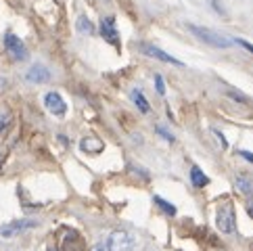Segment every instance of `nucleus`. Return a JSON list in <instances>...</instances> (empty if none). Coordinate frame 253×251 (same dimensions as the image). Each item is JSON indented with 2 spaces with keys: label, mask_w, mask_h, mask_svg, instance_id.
<instances>
[{
  "label": "nucleus",
  "mask_w": 253,
  "mask_h": 251,
  "mask_svg": "<svg viewBox=\"0 0 253 251\" xmlns=\"http://www.w3.org/2000/svg\"><path fill=\"white\" fill-rule=\"evenodd\" d=\"M210 4L213 6V11L218 13V15H224V8L220 6V2H218V0H210Z\"/></svg>",
  "instance_id": "obj_23"
},
{
  "label": "nucleus",
  "mask_w": 253,
  "mask_h": 251,
  "mask_svg": "<svg viewBox=\"0 0 253 251\" xmlns=\"http://www.w3.org/2000/svg\"><path fill=\"white\" fill-rule=\"evenodd\" d=\"M107 247H109V251H132L134 239L126 230H113L107 237Z\"/></svg>",
  "instance_id": "obj_4"
},
{
  "label": "nucleus",
  "mask_w": 253,
  "mask_h": 251,
  "mask_svg": "<svg viewBox=\"0 0 253 251\" xmlns=\"http://www.w3.org/2000/svg\"><path fill=\"white\" fill-rule=\"evenodd\" d=\"M211 132H213V136H215V138H218V140H220V145H222V149H226V147H228V140H226V138L222 136V134H220V130H211Z\"/></svg>",
  "instance_id": "obj_20"
},
{
  "label": "nucleus",
  "mask_w": 253,
  "mask_h": 251,
  "mask_svg": "<svg viewBox=\"0 0 253 251\" xmlns=\"http://www.w3.org/2000/svg\"><path fill=\"white\" fill-rule=\"evenodd\" d=\"M130 98H132V103L140 109V113H149V111H151V105H149V101L144 98V94H142L140 90H132Z\"/></svg>",
  "instance_id": "obj_13"
},
{
  "label": "nucleus",
  "mask_w": 253,
  "mask_h": 251,
  "mask_svg": "<svg viewBox=\"0 0 253 251\" xmlns=\"http://www.w3.org/2000/svg\"><path fill=\"white\" fill-rule=\"evenodd\" d=\"M188 30H191V34L197 36L201 42H205L207 46H213V48H230L232 46L230 38H226V36L213 32V30L201 28V25H195V23H188Z\"/></svg>",
  "instance_id": "obj_1"
},
{
  "label": "nucleus",
  "mask_w": 253,
  "mask_h": 251,
  "mask_svg": "<svg viewBox=\"0 0 253 251\" xmlns=\"http://www.w3.org/2000/svg\"><path fill=\"white\" fill-rule=\"evenodd\" d=\"M241 157H245L247 161H251V164H253V153H249V151H241Z\"/></svg>",
  "instance_id": "obj_25"
},
{
  "label": "nucleus",
  "mask_w": 253,
  "mask_h": 251,
  "mask_svg": "<svg viewBox=\"0 0 253 251\" xmlns=\"http://www.w3.org/2000/svg\"><path fill=\"white\" fill-rule=\"evenodd\" d=\"M61 251H86L82 237H80L78 232L69 230L65 235V239H63V243H61Z\"/></svg>",
  "instance_id": "obj_9"
},
{
  "label": "nucleus",
  "mask_w": 253,
  "mask_h": 251,
  "mask_svg": "<svg viewBox=\"0 0 253 251\" xmlns=\"http://www.w3.org/2000/svg\"><path fill=\"white\" fill-rule=\"evenodd\" d=\"M44 107L57 118H63L67 113V103L63 101V96L59 92H46L44 94Z\"/></svg>",
  "instance_id": "obj_8"
},
{
  "label": "nucleus",
  "mask_w": 253,
  "mask_h": 251,
  "mask_svg": "<svg viewBox=\"0 0 253 251\" xmlns=\"http://www.w3.org/2000/svg\"><path fill=\"white\" fill-rule=\"evenodd\" d=\"M34 226H38V222H36V220H28V218H23V220H13V222L2 224V226H0V237L11 239V237L21 235V232L30 230V228H34Z\"/></svg>",
  "instance_id": "obj_5"
},
{
  "label": "nucleus",
  "mask_w": 253,
  "mask_h": 251,
  "mask_svg": "<svg viewBox=\"0 0 253 251\" xmlns=\"http://www.w3.org/2000/svg\"><path fill=\"white\" fill-rule=\"evenodd\" d=\"M25 78H28L30 82H34V84H44V82H48L50 80V71L44 65H40V63H36V65L30 67V71L25 74Z\"/></svg>",
  "instance_id": "obj_10"
},
{
  "label": "nucleus",
  "mask_w": 253,
  "mask_h": 251,
  "mask_svg": "<svg viewBox=\"0 0 253 251\" xmlns=\"http://www.w3.org/2000/svg\"><path fill=\"white\" fill-rule=\"evenodd\" d=\"M98 34L103 36V40L111 46H120V32L115 28V19L113 17H103L101 25H98Z\"/></svg>",
  "instance_id": "obj_7"
},
{
  "label": "nucleus",
  "mask_w": 253,
  "mask_h": 251,
  "mask_svg": "<svg viewBox=\"0 0 253 251\" xmlns=\"http://www.w3.org/2000/svg\"><path fill=\"white\" fill-rule=\"evenodd\" d=\"M48 251H57V249H55V247H50V249H48Z\"/></svg>",
  "instance_id": "obj_27"
},
{
  "label": "nucleus",
  "mask_w": 253,
  "mask_h": 251,
  "mask_svg": "<svg viewBox=\"0 0 253 251\" xmlns=\"http://www.w3.org/2000/svg\"><path fill=\"white\" fill-rule=\"evenodd\" d=\"M140 52H142V55H147V57H151V59H157V61H161V63H168V65L184 67V63H182V61H178L176 57L168 55L166 50H161V48H157V46H153V44L142 42V44H140Z\"/></svg>",
  "instance_id": "obj_6"
},
{
  "label": "nucleus",
  "mask_w": 253,
  "mask_h": 251,
  "mask_svg": "<svg viewBox=\"0 0 253 251\" xmlns=\"http://www.w3.org/2000/svg\"><path fill=\"white\" fill-rule=\"evenodd\" d=\"M215 224L224 235H232L237 230V213H234V205L230 201H226L220 205L218 216H215Z\"/></svg>",
  "instance_id": "obj_2"
},
{
  "label": "nucleus",
  "mask_w": 253,
  "mask_h": 251,
  "mask_svg": "<svg viewBox=\"0 0 253 251\" xmlns=\"http://www.w3.org/2000/svg\"><path fill=\"white\" fill-rule=\"evenodd\" d=\"M155 132L159 134V136H164L166 140H169V142H174V136H171V134H169V132H168V130L164 128V126H157V128H155Z\"/></svg>",
  "instance_id": "obj_19"
},
{
  "label": "nucleus",
  "mask_w": 253,
  "mask_h": 251,
  "mask_svg": "<svg viewBox=\"0 0 253 251\" xmlns=\"http://www.w3.org/2000/svg\"><path fill=\"white\" fill-rule=\"evenodd\" d=\"M191 182H193L197 188H203V186H207V182H210V178L203 174V169L199 167V166H193V167H191Z\"/></svg>",
  "instance_id": "obj_12"
},
{
  "label": "nucleus",
  "mask_w": 253,
  "mask_h": 251,
  "mask_svg": "<svg viewBox=\"0 0 253 251\" xmlns=\"http://www.w3.org/2000/svg\"><path fill=\"white\" fill-rule=\"evenodd\" d=\"M0 164H2V155H0Z\"/></svg>",
  "instance_id": "obj_28"
},
{
  "label": "nucleus",
  "mask_w": 253,
  "mask_h": 251,
  "mask_svg": "<svg viewBox=\"0 0 253 251\" xmlns=\"http://www.w3.org/2000/svg\"><path fill=\"white\" fill-rule=\"evenodd\" d=\"M249 213H251V216H253V205H249Z\"/></svg>",
  "instance_id": "obj_26"
},
{
  "label": "nucleus",
  "mask_w": 253,
  "mask_h": 251,
  "mask_svg": "<svg viewBox=\"0 0 253 251\" xmlns=\"http://www.w3.org/2000/svg\"><path fill=\"white\" fill-rule=\"evenodd\" d=\"M237 188H239L241 193H245L247 197H253V182L249 180V176L239 174L237 176Z\"/></svg>",
  "instance_id": "obj_14"
},
{
  "label": "nucleus",
  "mask_w": 253,
  "mask_h": 251,
  "mask_svg": "<svg viewBox=\"0 0 253 251\" xmlns=\"http://www.w3.org/2000/svg\"><path fill=\"white\" fill-rule=\"evenodd\" d=\"M80 147H82L84 153H101L105 145H103V140L98 138V136H94V134H90V136H84V138H82V142H80Z\"/></svg>",
  "instance_id": "obj_11"
},
{
  "label": "nucleus",
  "mask_w": 253,
  "mask_h": 251,
  "mask_svg": "<svg viewBox=\"0 0 253 251\" xmlns=\"http://www.w3.org/2000/svg\"><path fill=\"white\" fill-rule=\"evenodd\" d=\"M234 42H237V44H241L243 48H245V50H249L251 55H253V44H251V42H247V40H241V38H239V40H234Z\"/></svg>",
  "instance_id": "obj_21"
},
{
  "label": "nucleus",
  "mask_w": 253,
  "mask_h": 251,
  "mask_svg": "<svg viewBox=\"0 0 253 251\" xmlns=\"http://www.w3.org/2000/svg\"><path fill=\"white\" fill-rule=\"evenodd\" d=\"M92 251H109V247H107V243H98L92 247Z\"/></svg>",
  "instance_id": "obj_24"
},
{
  "label": "nucleus",
  "mask_w": 253,
  "mask_h": 251,
  "mask_svg": "<svg viewBox=\"0 0 253 251\" xmlns=\"http://www.w3.org/2000/svg\"><path fill=\"white\" fill-rule=\"evenodd\" d=\"M78 30H80V34H86V36L90 34V36H92L94 34V25H92V21H90L86 15H80L78 17Z\"/></svg>",
  "instance_id": "obj_15"
},
{
  "label": "nucleus",
  "mask_w": 253,
  "mask_h": 251,
  "mask_svg": "<svg viewBox=\"0 0 253 251\" xmlns=\"http://www.w3.org/2000/svg\"><path fill=\"white\" fill-rule=\"evenodd\" d=\"M155 90L161 94V96H164L166 94V84H164V78H161L159 74L155 76Z\"/></svg>",
  "instance_id": "obj_18"
},
{
  "label": "nucleus",
  "mask_w": 253,
  "mask_h": 251,
  "mask_svg": "<svg viewBox=\"0 0 253 251\" xmlns=\"http://www.w3.org/2000/svg\"><path fill=\"white\" fill-rule=\"evenodd\" d=\"M11 113H8V111H0V134H2L6 128H8V126H11Z\"/></svg>",
  "instance_id": "obj_17"
},
{
  "label": "nucleus",
  "mask_w": 253,
  "mask_h": 251,
  "mask_svg": "<svg viewBox=\"0 0 253 251\" xmlns=\"http://www.w3.org/2000/svg\"><path fill=\"white\" fill-rule=\"evenodd\" d=\"M4 48H6L8 55H11L13 61H25L28 59V48H25L23 40L19 38V36H15L13 32L4 34Z\"/></svg>",
  "instance_id": "obj_3"
},
{
  "label": "nucleus",
  "mask_w": 253,
  "mask_h": 251,
  "mask_svg": "<svg viewBox=\"0 0 253 251\" xmlns=\"http://www.w3.org/2000/svg\"><path fill=\"white\" fill-rule=\"evenodd\" d=\"M155 205L157 208H161V211L164 213H168V216H176V208L171 203H168L164 197H159V195H155Z\"/></svg>",
  "instance_id": "obj_16"
},
{
  "label": "nucleus",
  "mask_w": 253,
  "mask_h": 251,
  "mask_svg": "<svg viewBox=\"0 0 253 251\" xmlns=\"http://www.w3.org/2000/svg\"><path fill=\"white\" fill-rule=\"evenodd\" d=\"M228 96H230V98H234V101H241V103H249L247 98H245V94H239V92H228Z\"/></svg>",
  "instance_id": "obj_22"
}]
</instances>
